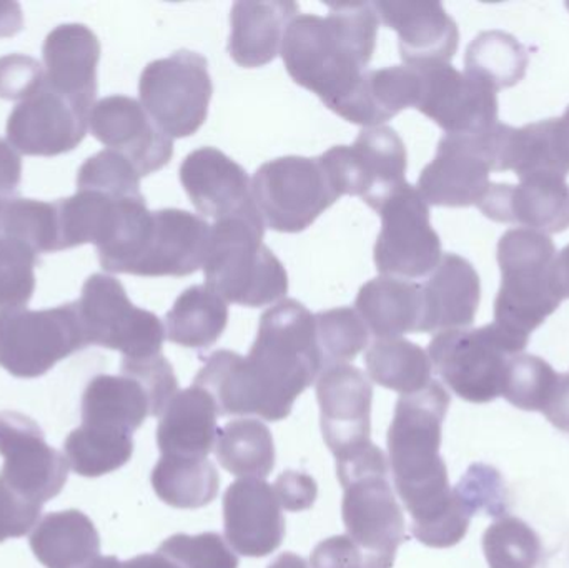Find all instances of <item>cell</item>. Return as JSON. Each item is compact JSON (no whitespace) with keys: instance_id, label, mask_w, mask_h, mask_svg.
Wrapping results in <instances>:
<instances>
[{"instance_id":"obj_1","label":"cell","mask_w":569,"mask_h":568,"mask_svg":"<svg viewBox=\"0 0 569 568\" xmlns=\"http://www.w3.org/2000/svg\"><path fill=\"white\" fill-rule=\"evenodd\" d=\"M323 370L315 316L298 300L284 299L263 313L249 356L219 350L193 383L213 397L220 416L280 422Z\"/></svg>"},{"instance_id":"obj_2","label":"cell","mask_w":569,"mask_h":568,"mask_svg":"<svg viewBox=\"0 0 569 568\" xmlns=\"http://www.w3.org/2000/svg\"><path fill=\"white\" fill-rule=\"evenodd\" d=\"M450 393L438 380L401 396L388 429V460L398 496L411 516V532L423 546L448 549L467 536L471 516L450 487L441 459V430Z\"/></svg>"},{"instance_id":"obj_3","label":"cell","mask_w":569,"mask_h":568,"mask_svg":"<svg viewBox=\"0 0 569 568\" xmlns=\"http://www.w3.org/2000/svg\"><path fill=\"white\" fill-rule=\"evenodd\" d=\"M378 23L370 2L328 3L327 17H295L280 50L288 76L335 112L367 72L377 47Z\"/></svg>"},{"instance_id":"obj_4","label":"cell","mask_w":569,"mask_h":568,"mask_svg":"<svg viewBox=\"0 0 569 568\" xmlns=\"http://www.w3.org/2000/svg\"><path fill=\"white\" fill-rule=\"evenodd\" d=\"M262 220H220L212 226L203 273L207 287L237 306H272L288 292V273L262 242Z\"/></svg>"},{"instance_id":"obj_5","label":"cell","mask_w":569,"mask_h":568,"mask_svg":"<svg viewBox=\"0 0 569 568\" xmlns=\"http://www.w3.org/2000/svg\"><path fill=\"white\" fill-rule=\"evenodd\" d=\"M557 247L550 236L511 229L498 242L501 287L495 300V323L513 336L531 333L557 312L563 299L555 286Z\"/></svg>"},{"instance_id":"obj_6","label":"cell","mask_w":569,"mask_h":568,"mask_svg":"<svg viewBox=\"0 0 569 568\" xmlns=\"http://www.w3.org/2000/svg\"><path fill=\"white\" fill-rule=\"evenodd\" d=\"M390 472V460L373 442L337 460L347 536L368 552L395 559L407 542V524L391 489Z\"/></svg>"},{"instance_id":"obj_7","label":"cell","mask_w":569,"mask_h":568,"mask_svg":"<svg viewBox=\"0 0 569 568\" xmlns=\"http://www.w3.org/2000/svg\"><path fill=\"white\" fill-rule=\"evenodd\" d=\"M528 342L493 322L480 329L438 333L428 356L438 376L460 399L488 403L501 397L508 362L523 353Z\"/></svg>"},{"instance_id":"obj_8","label":"cell","mask_w":569,"mask_h":568,"mask_svg":"<svg viewBox=\"0 0 569 568\" xmlns=\"http://www.w3.org/2000/svg\"><path fill=\"white\" fill-rule=\"evenodd\" d=\"M252 193L263 226L282 233L303 232L341 197L321 157L298 156L263 163Z\"/></svg>"},{"instance_id":"obj_9","label":"cell","mask_w":569,"mask_h":568,"mask_svg":"<svg viewBox=\"0 0 569 568\" xmlns=\"http://www.w3.org/2000/svg\"><path fill=\"white\" fill-rule=\"evenodd\" d=\"M139 93L143 109L170 139L193 136L209 117V62L192 50L153 60L140 76Z\"/></svg>"},{"instance_id":"obj_10","label":"cell","mask_w":569,"mask_h":568,"mask_svg":"<svg viewBox=\"0 0 569 568\" xmlns=\"http://www.w3.org/2000/svg\"><path fill=\"white\" fill-rule=\"evenodd\" d=\"M86 347L76 302L0 312V367L17 379L46 376L60 360Z\"/></svg>"},{"instance_id":"obj_11","label":"cell","mask_w":569,"mask_h":568,"mask_svg":"<svg viewBox=\"0 0 569 568\" xmlns=\"http://www.w3.org/2000/svg\"><path fill=\"white\" fill-rule=\"evenodd\" d=\"M76 303L87 346L119 350L123 359H149L162 353L167 337L162 320L133 306L116 277L90 276Z\"/></svg>"},{"instance_id":"obj_12","label":"cell","mask_w":569,"mask_h":568,"mask_svg":"<svg viewBox=\"0 0 569 568\" xmlns=\"http://www.w3.org/2000/svg\"><path fill=\"white\" fill-rule=\"evenodd\" d=\"M381 230L375 243V263L383 277L420 279L441 260V240L431 227L430 207L418 189L401 186L378 209Z\"/></svg>"},{"instance_id":"obj_13","label":"cell","mask_w":569,"mask_h":568,"mask_svg":"<svg viewBox=\"0 0 569 568\" xmlns=\"http://www.w3.org/2000/svg\"><path fill=\"white\" fill-rule=\"evenodd\" d=\"M341 196L361 197L377 210L407 183V147L391 127L363 129L353 146L320 156Z\"/></svg>"},{"instance_id":"obj_14","label":"cell","mask_w":569,"mask_h":568,"mask_svg":"<svg viewBox=\"0 0 569 568\" xmlns=\"http://www.w3.org/2000/svg\"><path fill=\"white\" fill-rule=\"evenodd\" d=\"M212 226L182 209H160L149 222L120 273L187 277L206 262Z\"/></svg>"},{"instance_id":"obj_15","label":"cell","mask_w":569,"mask_h":568,"mask_svg":"<svg viewBox=\"0 0 569 568\" xmlns=\"http://www.w3.org/2000/svg\"><path fill=\"white\" fill-rule=\"evenodd\" d=\"M497 127V126H495ZM493 129L473 136H445L437 156L421 170L418 192L428 206H478L495 172Z\"/></svg>"},{"instance_id":"obj_16","label":"cell","mask_w":569,"mask_h":568,"mask_svg":"<svg viewBox=\"0 0 569 568\" xmlns=\"http://www.w3.org/2000/svg\"><path fill=\"white\" fill-rule=\"evenodd\" d=\"M0 482L32 502L59 496L69 479V462L46 442L42 429L19 412H0Z\"/></svg>"},{"instance_id":"obj_17","label":"cell","mask_w":569,"mask_h":568,"mask_svg":"<svg viewBox=\"0 0 569 568\" xmlns=\"http://www.w3.org/2000/svg\"><path fill=\"white\" fill-rule=\"evenodd\" d=\"M417 70L420 97L415 109L430 117L447 136H473L497 126V92L451 63H431Z\"/></svg>"},{"instance_id":"obj_18","label":"cell","mask_w":569,"mask_h":568,"mask_svg":"<svg viewBox=\"0 0 569 568\" xmlns=\"http://www.w3.org/2000/svg\"><path fill=\"white\" fill-rule=\"evenodd\" d=\"M89 117V110L43 83L10 112L7 142L23 156H62L86 139Z\"/></svg>"},{"instance_id":"obj_19","label":"cell","mask_w":569,"mask_h":568,"mask_svg":"<svg viewBox=\"0 0 569 568\" xmlns=\"http://www.w3.org/2000/svg\"><path fill=\"white\" fill-rule=\"evenodd\" d=\"M321 432L337 460L370 446L373 387L350 363L327 367L317 380Z\"/></svg>"},{"instance_id":"obj_20","label":"cell","mask_w":569,"mask_h":568,"mask_svg":"<svg viewBox=\"0 0 569 568\" xmlns=\"http://www.w3.org/2000/svg\"><path fill=\"white\" fill-rule=\"evenodd\" d=\"M89 129L99 142L129 160L140 177L163 169L172 159L173 139L132 97L99 100L90 112Z\"/></svg>"},{"instance_id":"obj_21","label":"cell","mask_w":569,"mask_h":568,"mask_svg":"<svg viewBox=\"0 0 569 568\" xmlns=\"http://www.w3.org/2000/svg\"><path fill=\"white\" fill-rule=\"evenodd\" d=\"M180 182L193 207L216 222L230 219L262 220L249 173L216 147L193 150L180 166ZM263 222V220H262Z\"/></svg>"},{"instance_id":"obj_22","label":"cell","mask_w":569,"mask_h":568,"mask_svg":"<svg viewBox=\"0 0 569 568\" xmlns=\"http://www.w3.org/2000/svg\"><path fill=\"white\" fill-rule=\"evenodd\" d=\"M226 540L243 557L270 556L282 546L284 519L276 490L262 479H240L223 496Z\"/></svg>"},{"instance_id":"obj_23","label":"cell","mask_w":569,"mask_h":568,"mask_svg":"<svg viewBox=\"0 0 569 568\" xmlns=\"http://www.w3.org/2000/svg\"><path fill=\"white\" fill-rule=\"evenodd\" d=\"M477 207L495 222L561 233L569 229V183L560 177H530L518 186L491 182Z\"/></svg>"},{"instance_id":"obj_24","label":"cell","mask_w":569,"mask_h":568,"mask_svg":"<svg viewBox=\"0 0 569 568\" xmlns=\"http://www.w3.org/2000/svg\"><path fill=\"white\" fill-rule=\"evenodd\" d=\"M378 19L397 30L405 66L450 63L460 43L457 22L440 2H375Z\"/></svg>"},{"instance_id":"obj_25","label":"cell","mask_w":569,"mask_h":568,"mask_svg":"<svg viewBox=\"0 0 569 568\" xmlns=\"http://www.w3.org/2000/svg\"><path fill=\"white\" fill-rule=\"evenodd\" d=\"M43 83L92 112L100 42L83 23H62L43 42Z\"/></svg>"},{"instance_id":"obj_26","label":"cell","mask_w":569,"mask_h":568,"mask_svg":"<svg viewBox=\"0 0 569 568\" xmlns=\"http://www.w3.org/2000/svg\"><path fill=\"white\" fill-rule=\"evenodd\" d=\"M423 319L420 333H441L473 326L481 300L475 267L457 253H445L427 282L421 283Z\"/></svg>"},{"instance_id":"obj_27","label":"cell","mask_w":569,"mask_h":568,"mask_svg":"<svg viewBox=\"0 0 569 568\" xmlns=\"http://www.w3.org/2000/svg\"><path fill=\"white\" fill-rule=\"evenodd\" d=\"M219 407L202 387L179 390L160 416L157 446L162 456L207 459L216 447Z\"/></svg>"},{"instance_id":"obj_28","label":"cell","mask_w":569,"mask_h":568,"mask_svg":"<svg viewBox=\"0 0 569 568\" xmlns=\"http://www.w3.org/2000/svg\"><path fill=\"white\" fill-rule=\"evenodd\" d=\"M295 2H236L230 13L229 52L233 62L257 69L276 60L288 23L298 16Z\"/></svg>"},{"instance_id":"obj_29","label":"cell","mask_w":569,"mask_h":568,"mask_svg":"<svg viewBox=\"0 0 569 568\" xmlns=\"http://www.w3.org/2000/svg\"><path fill=\"white\" fill-rule=\"evenodd\" d=\"M150 416L153 406L149 390L126 370L120 376L93 377L82 396L83 426L133 436Z\"/></svg>"},{"instance_id":"obj_30","label":"cell","mask_w":569,"mask_h":568,"mask_svg":"<svg viewBox=\"0 0 569 568\" xmlns=\"http://www.w3.org/2000/svg\"><path fill=\"white\" fill-rule=\"evenodd\" d=\"M355 307L368 332L377 339H401L407 333H420L423 319L420 283L377 277L361 287Z\"/></svg>"},{"instance_id":"obj_31","label":"cell","mask_w":569,"mask_h":568,"mask_svg":"<svg viewBox=\"0 0 569 568\" xmlns=\"http://www.w3.org/2000/svg\"><path fill=\"white\" fill-rule=\"evenodd\" d=\"M30 549L46 568H89L100 557V537L86 514L66 510L37 524Z\"/></svg>"},{"instance_id":"obj_32","label":"cell","mask_w":569,"mask_h":568,"mask_svg":"<svg viewBox=\"0 0 569 568\" xmlns=\"http://www.w3.org/2000/svg\"><path fill=\"white\" fill-rule=\"evenodd\" d=\"M229 323L226 300L207 286L183 290L166 317V336L187 349L206 350L219 342Z\"/></svg>"},{"instance_id":"obj_33","label":"cell","mask_w":569,"mask_h":568,"mask_svg":"<svg viewBox=\"0 0 569 568\" xmlns=\"http://www.w3.org/2000/svg\"><path fill=\"white\" fill-rule=\"evenodd\" d=\"M153 492L173 509H202L219 496L220 476L209 459L162 456L150 476Z\"/></svg>"},{"instance_id":"obj_34","label":"cell","mask_w":569,"mask_h":568,"mask_svg":"<svg viewBox=\"0 0 569 568\" xmlns=\"http://www.w3.org/2000/svg\"><path fill=\"white\" fill-rule=\"evenodd\" d=\"M530 52L503 30L478 33L465 53V73L493 92L517 86L527 76Z\"/></svg>"},{"instance_id":"obj_35","label":"cell","mask_w":569,"mask_h":568,"mask_svg":"<svg viewBox=\"0 0 569 568\" xmlns=\"http://www.w3.org/2000/svg\"><path fill=\"white\" fill-rule=\"evenodd\" d=\"M220 466L242 479H266L276 469V444L266 423L237 419L220 427L216 440Z\"/></svg>"},{"instance_id":"obj_36","label":"cell","mask_w":569,"mask_h":568,"mask_svg":"<svg viewBox=\"0 0 569 568\" xmlns=\"http://www.w3.org/2000/svg\"><path fill=\"white\" fill-rule=\"evenodd\" d=\"M368 376L401 396L420 392L431 382L430 356L407 339H377L365 353Z\"/></svg>"},{"instance_id":"obj_37","label":"cell","mask_w":569,"mask_h":568,"mask_svg":"<svg viewBox=\"0 0 569 568\" xmlns=\"http://www.w3.org/2000/svg\"><path fill=\"white\" fill-rule=\"evenodd\" d=\"M70 469L82 477L96 479L126 466L133 454V436L80 426L63 444Z\"/></svg>"},{"instance_id":"obj_38","label":"cell","mask_w":569,"mask_h":568,"mask_svg":"<svg viewBox=\"0 0 569 568\" xmlns=\"http://www.w3.org/2000/svg\"><path fill=\"white\" fill-rule=\"evenodd\" d=\"M0 236L22 240L39 253L60 252L56 202L0 199Z\"/></svg>"},{"instance_id":"obj_39","label":"cell","mask_w":569,"mask_h":568,"mask_svg":"<svg viewBox=\"0 0 569 568\" xmlns=\"http://www.w3.org/2000/svg\"><path fill=\"white\" fill-rule=\"evenodd\" d=\"M315 330L325 369L353 360L368 346L370 337L360 313L351 307L317 313Z\"/></svg>"},{"instance_id":"obj_40","label":"cell","mask_w":569,"mask_h":568,"mask_svg":"<svg viewBox=\"0 0 569 568\" xmlns=\"http://www.w3.org/2000/svg\"><path fill=\"white\" fill-rule=\"evenodd\" d=\"M483 552L490 568H535L541 542L533 529L517 517H501L483 536Z\"/></svg>"},{"instance_id":"obj_41","label":"cell","mask_w":569,"mask_h":568,"mask_svg":"<svg viewBox=\"0 0 569 568\" xmlns=\"http://www.w3.org/2000/svg\"><path fill=\"white\" fill-rule=\"evenodd\" d=\"M557 379L558 373L547 360L530 353H518L508 362L501 397L517 409L541 412Z\"/></svg>"},{"instance_id":"obj_42","label":"cell","mask_w":569,"mask_h":568,"mask_svg":"<svg viewBox=\"0 0 569 568\" xmlns=\"http://www.w3.org/2000/svg\"><path fill=\"white\" fill-rule=\"evenodd\" d=\"M37 256L29 243L0 236V312L29 306L36 290Z\"/></svg>"},{"instance_id":"obj_43","label":"cell","mask_w":569,"mask_h":568,"mask_svg":"<svg viewBox=\"0 0 569 568\" xmlns=\"http://www.w3.org/2000/svg\"><path fill=\"white\" fill-rule=\"evenodd\" d=\"M157 552L179 568H239V557L220 534H176L163 540Z\"/></svg>"},{"instance_id":"obj_44","label":"cell","mask_w":569,"mask_h":568,"mask_svg":"<svg viewBox=\"0 0 569 568\" xmlns=\"http://www.w3.org/2000/svg\"><path fill=\"white\" fill-rule=\"evenodd\" d=\"M77 189H97L113 196H142L136 167L109 149L82 163L77 176Z\"/></svg>"},{"instance_id":"obj_45","label":"cell","mask_w":569,"mask_h":568,"mask_svg":"<svg viewBox=\"0 0 569 568\" xmlns=\"http://www.w3.org/2000/svg\"><path fill=\"white\" fill-rule=\"evenodd\" d=\"M455 492L471 517L487 514L490 517H507L508 490L500 472L485 464H475L461 477Z\"/></svg>"},{"instance_id":"obj_46","label":"cell","mask_w":569,"mask_h":568,"mask_svg":"<svg viewBox=\"0 0 569 568\" xmlns=\"http://www.w3.org/2000/svg\"><path fill=\"white\" fill-rule=\"evenodd\" d=\"M311 568H391L393 557L368 552L345 536L321 540L310 557Z\"/></svg>"},{"instance_id":"obj_47","label":"cell","mask_w":569,"mask_h":568,"mask_svg":"<svg viewBox=\"0 0 569 568\" xmlns=\"http://www.w3.org/2000/svg\"><path fill=\"white\" fill-rule=\"evenodd\" d=\"M120 370L139 377L152 399L153 417H160L170 400L179 392V380L169 360L160 356L149 359H123Z\"/></svg>"},{"instance_id":"obj_48","label":"cell","mask_w":569,"mask_h":568,"mask_svg":"<svg viewBox=\"0 0 569 568\" xmlns=\"http://www.w3.org/2000/svg\"><path fill=\"white\" fill-rule=\"evenodd\" d=\"M43 86V67L22 53H10L0 59V99H29Z\"/></svg>"},{"instance_id":"obj_49","label":"cell","mask_w":569,"mask_h":568,"mask_svg":"<svg viewBox=\"0 0 569 568\" xmlns=\"http://www.w3.org/2000/svg\"><path fill=\"white\" fill-rule=\"evenodd\" d=\"M42 507L0 482V542L27 536L39 524Z\"/></svg>"},{"instance_id":"obj_50","label":"cell","mask_w":569,"mask_h":568,"mask_svg":"<svg viewBox=\"0 0 569 568\" xmlns=\"http://www.w3.org/2000/svg\"><path fill=\"white\" fill-rule=\"evenodd\" d=\"M273 490H276L280 506L288 512H301V510L310 509L318 496V487L313 477L305 472H295V470L283 472L277 479Z\"/></svg>"},{"instance_id":"obj_51","label":"cell","mask_w":569,"mask_h":568,"mask_svg":"<svg viewBox=\"0 0 569 568\" xmlns=\"http://www.w3.org/2000/svg\"><path fill=\"white\" fill-rule=\"evenodd\" d=\"M22 182V160L7 140L0 139V199L16 196Z\"/></svg>"},{"instance_id":"obj_52","label":"cell","mask_w":569,"mask_h":568,"mask_svg":"<svg viewBox=\"0 0 569 568\" xmlns=\"http://www.w3.org/2000/svg\"><path fill=\"white\" fill-rule=\"evenodd\" d=\"M541 413L558 430L569 434V373H558L550 399Z\"/></svg>"},{"instance_id":"obj_53","label":"cell","mask_w":569,"mask_h":568,"mask_svg":"<svg viewBox=\"0 0 569 568\" xmlns=\"http://www.w3.org/2000/svg\"><path fill=\"white\" fill-rule=\"evenodd\" d=\"M22 7L17 2H0V37H13L22 30Z\"/></svg>"},{"instance_id":"obj_54","label":"cell","mask_w":569,"mask_h":568,"mask_svg":"<svg viewBox=\"0 0 569 568\" xmlns=\"http://www.w3.org/2000/svg\"><path fill=\"white\" fill-rule=\"evenodd\" d=\"M555 286L561 299H569V246L555 260Z\"/></svg>"},{"instance_id":"obj_55","label":"cell","mask_w":569,"mask_h":568,"mask_svg":"<svg viewBox=\"0 0 569 568\" xmlns=\"http://www.w3.org/2000/svg\"><path fill=\"white\" fill-rule=\"evenodd\" d=\"M120 568H179V566L162 554L156 552L133 557V559L120 564Z\"/></svg>"},{"instance_id":"obj_56","label":"cell","mask_w":569,"mask_h":568,"mask_svg":"<svg viewBox=\"0 0 569 568\" xmlns=\"http://www.w3.org/2000/svg\"><path fill=\"white\" fill-rule=\"evenodd\" d=\"M555 136H557L561 157L569 167V106L560 119H555Z\"/></svg>"},{"instance_id":"obj_57","label":"cell","mask_w":569,"mask_h":568,"mask_svg":"<svg viewBox=\"0 0 569 568\" xmlns=\"http://www.w3.org/2000/svg\"><path fill=\"white\" fill-rule=\"evenodd\" d=\"M269 568H310V566H308L307 560L301 559L297 554L284 552L277 557Z\"/></svg>"}]
</instances>
